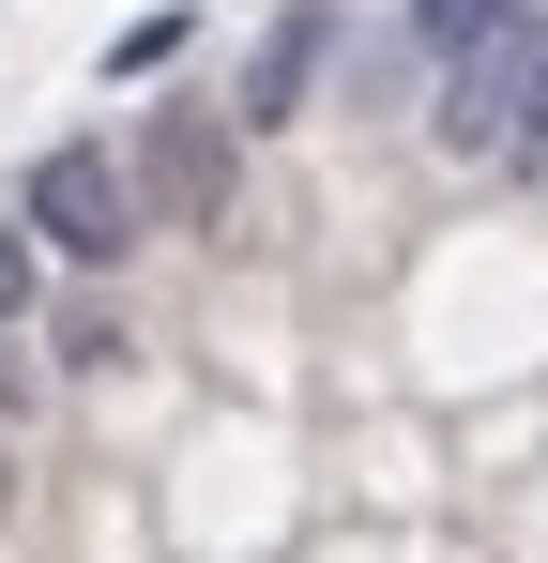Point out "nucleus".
<instances>
[{"label": "nucleus", "instance_id": "obj_7", "mask_svg": "<svg viewBox=\"0 0 548 563\" xmlns=\"http://www.w3.org/2000/svg\"><path fill=\"white\" fill-rule=\"evenodd\" d=\"M31 289H46V260H31V229L0 213V320H31Z\"/></svg>", "mask_w": 548, "mask_h": 563}, {"label": "nucleus", "instance_id": "obj_8", "mask_svg": "<svg viewBox=\"0 0 548 563\" xmlns=\"http://www.w3.org/2000/svg\"><path fill=\"white\" fill-rule=\"evenodd\" d=\"M0 518H15V472H0Z\"/></svg>", "mask_w": 548, "mask_h": 563}, {"label": "nucleus", "instance_id": "obj_6", "mask_svg": "<svg viewBox=\"0 0 548 563\" xmlns=\"http://www.w3.org/2000/svg\"><path fill=\"white\" fill-rule=\"evenodd\" d=\"M183 31H198V15H183V0H168V15H138V31H122V46H107V77H153V62H168Z\"/></svg>", "mask_w": 548, "mask_h": 563}, {"label": "nucleus", "instance_id": "obj_3", "mask_svg": "<svg viewBox=\"0 0 548 563\" xmlns=\"http://www.w3.org/2000/svg\"><path fill=\"white\" fill-rule=\"evenodd\" d=\"M320 62H336V0H274V31L244 46L229 122H244V137H289V122H305V92H320Z\"/></svg>", "mask_w": 548, "mask_h": 563}, {"label": "nucleus", "instance_id": "obj_2", "mask_svg": "<svg viewBox=\"0 0 548 563\" xmlns=\"http://www.w3.org/2000/svg\"><path fill=\"white\" fill-rule=\"evenodd\" d=\"M122 184H138V229H229V184H244V122L229 107H138L122 137Z\"/></svg>", "mask_w": 548, "mask_h": 563}, {"label": "nucleus", "instance_id": "obj_5", "mask_svg": "<svg viewBox=\"0 0 548 563\" xmlns=\"http://www.w3.org/2000/svg\"><path fill=\"white\" fill-rule=\"evenodd\" d=\"M46 351H62V366H122L138 335H122V305H107V289H62V305H46Z\"/></svg>", "mask_w": 548, "mask_h": 563}, {"label": "nucleus", "instance_id": "obj_1", "mask_svg": "<svg viewBox=\"0 0 548 563\" xmlns=\"http://www.w3.org/2000/svg\"><path fill=\"white\" fill-rule=\"evenodd\" d=\"M15 229H31V260H62V275H122L153 229H138V184H122V137H46L31 153V184H15Z\"/></svg>", "mask_w": 548, "mask_h": 563}, {"label": "nucleus", "instance_id": "obj_4", "mask_svg": "<svg viewBox=\"0 0 548 563\" xmlns=\"http://www.w3.org/2000/svg\"><path fill=\"white\" fill-rule=\"evenodd\" d=\"M548 0H412V46L427 62H472V46H503V31H534Z\"/></svg>", "mask_w": 548, "mask_h": 563}]
</instances>
